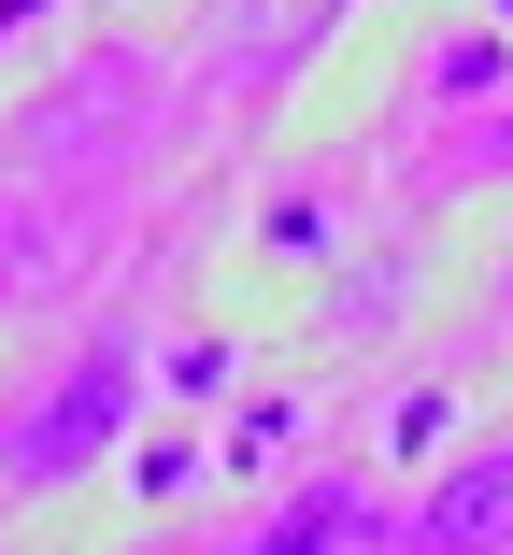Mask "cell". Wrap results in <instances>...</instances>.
I'll use <instances>...</instances> for the list:
<instances>
[{
    "label": "cell",
    "instance_id": "1",
    "mask_svg": "<svg viewBox=\"0 0 513 555\" xmlns=\"http://www.w3.org/2000/svg\"><path fill=\"white\" fill-rule=\"evenodd\" d=\"M129 413H143V357H129V343H86V357L15 413V427H0V485H29V499L86 485V470L129 441Z\"/></svg>",
    "mask_w": 513,
    "mask_h": 555
},
{
    "label": "cell",
    "instance_id": "2",
    "mask_svg": "<svg viewBox=\"0 0 513 555\" xmlns=\"http://www.w3.org/2000/svg\"><path fill=\"white\" fill-rule=\"evenodd\" d=\"M329 15H343V0H229L215 72H229V86H285V72H299V43H315Z\"/></svg>",
    "mask_w": 513,
    "mask_h": 555
},
{
    "label": "cell",
    "instance_id": "3",
    "mask_svg": "<svg viewBox=\"0 0 513 555\" xmlns=\"http://www.w3.org/2000/svg\"><path fill=\"white\" fill-rule=\"evenodd\" d=\"M414 541H428V555H499V541H513V456H471V470L414 513Z\"/></svg>",
    "mask_w": 513,
    "mask_h": 555
},
{
    "label": "cell",
    "instance_id": "4",
    "mask_svg": "<svg viewBox=\"0 0 513 555\" xmlns=\"http://www.w3.org/2000/svg\"><path fill=\"white\" fill-rule=\"evenodd\" d=\"M343 541H357V499H343V485H315V499H299L271 541H243V555H343Z\"/></svg>",
    "mask_w": 513,
    "mask_h": 555
},
{
    "label": "cell",
    "instance_id": "5",
    "mask_svg": "<svg viewBox=\"0 0 513 555\" xmlns=\"http://www.w3.org/2000/svg\"><path fill=\"white\" fill-rule=\"evenodd\" d=\"M15 15H29V0H0V29H15Z\"/></svg>",
    "mask_w": 513,
    "mask_h": 555
}]
</instances>
